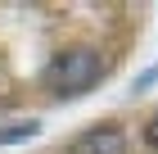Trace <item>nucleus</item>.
<instances>
[{
	"instance_id": "obj_4",
	"label": "nucleus",
	"mask_w": 158,
	"mask_h": 154,
	"mask_svg": "<svg viewBox=\"0 0 158 154\" xmlns=\"http://www.w3.org/2000/svg\"><path fill=\"white\" fill-rule=\"evenodd\" d=\"M145 141H149V145H154V150H158V113H154V118L145 122Z\"/></svg>"
},
{
	"instance_id": "obj_2",
	"label": "nucleus",
	"mask_w": 158,
	"mask_h": 154,
	"mask_svg": "<svg viewBox=\"0 0 158 154\" xmlns=\"http://www.w3.org/2000/svg\"><path fill=\"white\" fill-rule=\"evenodd\" d=\"M68 154H127V136H122V127H113V122H99V127H86L81 136L68 145Z\"/></svg>"
},
{
	"instance_id": "obj_3",
	"label": "nucleus",
	"mask_w": 158,
	"mask_h": 154,
	"mask_svg": "<svg viewBox=\"0 0 158 154\" xmlns=\"http://www.w3.org/2000/svg\"><path fill=\"white\" fill-rule=\"evenodd\" d=\"M36 131H41V122H36V118H27V122H9V127L0 131V145H14V141H32Z\"/></svg>"
},
{
	"instance_id": "obj_1",
	"label": "nucleus",
	"mask_w": 158,
	"mask_h": 154,
	"mask_svg": "<svg viewBox=\"0 0 158 154\" xmlns=\"http://www.w3.org/2000/svg\"><path fill=\"white\" fill-rule=\"evenodd\" d=\"M104 77V55L95 46H73V50H59L54 59L45 64L41 73V82H45L50 95H63V100H73V95H86L90 86Z\"/></svg>"
}]
</instances>
